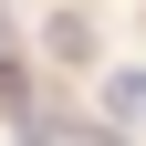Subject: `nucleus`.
Segmentation results:
<instances>
[{
  "instance_id": "nucleus-1",
  "label": "nucleus",
  "mask_w": 146,
  "mask_h": 146,
  "mask_svg": "<svg viewBox=\"0 0 146 146\" xmlns=\"http://www.w3.org/2000/svg\"><path fill=\"white\" fill-rule=\"evenodd\" d=\"M104 115H115V125H146V63L104 73Z\"/></svg>"
},
{
  "instance_id": "nucleus-3",
  "label": "nucleus",
  "mask_w": 146,
  "mask_h": 146,
  "mask_svg": "<svg viewBox=\"0 0 146 146\" xmlns=\"http://www.w3.org/2000/svg\"><path fill=\"white\" fill-rule=\"evenodd\" d=\"M0 115H11V125H31V84H21V63H11V52H0Z\"/></svg>"
},
{
  "instance_id": "nucleus-2",
  "label": "nucleus",
  "mask_w": 146,
  "mask_h": 146,
  "mask_svg": "<svg viewBox=\"0 0 146 146\" xmlns=\"http://www.w3.org/2000/svg\"><path fill=\"white\" fill-rule=\"evenodd\" d=\"M42 42L63 52V63H94V21H84V11H52V21H42Z\"/></svg>"
}]
</instances>
